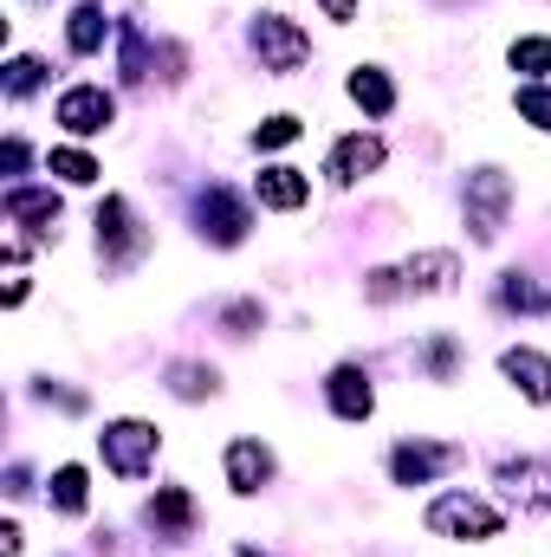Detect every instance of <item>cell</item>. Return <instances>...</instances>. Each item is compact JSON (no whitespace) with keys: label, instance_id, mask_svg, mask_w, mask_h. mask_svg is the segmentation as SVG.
Instances as JSON below:
<instances>
[{"label":"cell","instance_id":"33","mask_svg":"<svg viewBox=\"0 0 551 557\" xmlns=\"http://www.w3.org/2000/svg\"><path fill=\"white\" fill-rule=\"evenodd\" d=\"M325 13H331V20H338V26H344V20H351V13H357V0H325Z\"/></svg>","mask_w":551,"mask_h":557},{"label":"cell","instance_id":"1","mask_svg":"<svg viewBox=\"0 0 551 557\" xmlns=\"http://www.w3.org/2000/svg\"><path fill=\"white\" fill-rule=\"evenodd\" d=\"M428 532H434V539H467V545H480V539H500V512H493L487 499H474V493H441V499L428 506Z\"/></svg>","mask_w":551,"mask_h":557},{"label":"cell","instance_id":"22","mask_svg":"<svg viewBox=\"0 0 551 557\" xmlns=\"http://www.w3.org/2000/svg\"><path fill=\"white\" fill-rule=\"evenodd\" d=\"M215 383H221V376H215L208 363H175V370H169V389L188 396V403H195V396H215Z\"/></svg>","mask_w":551,"mask_h":557},{"label":"cell","instance_id":"13","mask_svg":"<svg viewBox=\"0 0 551 557\" xmlns=\"http://www.w3.org/2000/svg\"><path fill=\"white\" fill-rule=\"evenodd\" d=\"M254 195H260V208H279V214H292V208H305V195H311V182L298 175V169H260V182H254Z\"/></svg>","mask_w":551,"mask_h":557},{"label":"cell","instance_id":"9","mask_svg":"<svg viewBox=\"0 0 551 557\" xmlns=\"http://www.w3.org/2000/svg\"><path fill=\"white\" fill-rule=\"evenodd\" d=\"M448 467H454V447H434V441H403V447L390 454L396 486H421V480H434V473H448Z\"/></svg>","mask_w":551,"mask_h":557},{"label":"cell","instance_id":"16","mask_svg":"<svg viewBox=\"0 0 551 557\" xmlns=\"http://www.w3.org/2000/svg\"><path fill=\"white\" fill-rule=\"evenodd\" d=\"M149 525L169 532V539H188V532H195V499H188L182 486H162L156 506H149Z\"/></svg>","mask_w":551,"mask_h":557},{"label":"cell","instance_id":"23","mask_svg":"<svg viewBox=\"0 0 551 557\" xmlns=\"http://www.w3.org/2000/svg\"><path fill=\"white\" fill-rule=\"evenodd\" d=\"M513 72H526V78H551V39H513Z\"/></svg>","mask_w":551,"mask_h":557},{"label":"cell","instance_id":"17","mask_svg":"<svg viewBox=\"0 0 551 557\" xmlns=\"http://www.w3.org/2000/svg\"><path fill=\"white\" fill-rule=\"evenodd\" d=\"M105 33H111V26H105V7H91V0H85V7H72V20H65V46H72L78 59H85V52H98V46H105Z\"/></svg>","mask_w":551,"mask_h":557},{"label":"cell","instance_id":"8","mask_svg":"<svg viewBox=\"0 0 551 557\" xmlns=\"http://www.w3.org/2000/svg\"><path fill=\"white\" fill-rule=\"evenodd\" d=\"M267 480H273V454H267L260 441H247V434H241V441H228V486H234L241 499H254Z\"/></svg>","mask_w":551,"mask_h":557},{"label":"cell","instance_id":"31","mask_svg":"<svg viewBox=\"0 0 551 557\" xmlns=\"http://www.w3.org/2000/svg\"><path fill=\"white\" fill-rule=\"evenodd\" d=\"M0 162H7V175H20V169H26V143H20V137H7V149H0Z\"/></svg>","mask_w":551,"mask_h":557},{"label":"cell","instance_id":"12","mask_svg":"<svg viewBox=\"0 0 551 557\" xmlns=\"http://www.w3.org/2000/svg\"><path fill=\"white\" fill-rule=\"evenodd\" d=\"M383 169V143L377 137H344L331 149V182L338 188H351V182H364V175H377Z\"/></svg>","mask_w":551,"mask_h":557},{"label":"cell","instance_id":"3","mask_svg":"<svg viewBox=\"0 0 551 557\" xmlns=\"http://www.w3.org/2000/svg\"><path fill=\"white\" fill-rule=\"evenodd\" d=\"M254 52H260V65L267 72H298L305 59H311V39H305V26L298 20H285V13H254Z\"/></svg>","mask_w":551,"mask_h":557},{"label":"cell","instance_id":"30","mask_svg":"<svg viewBox=\"0 0 551 557\" xmlns=\"http://www.w3.org/2000/svg\"><path fill=\"white\" fill-rule=\"evenodd\" d=\"M364 292L383 305V298H396V292H403V273H370V285H364Z\"/></svg>","mask_w":551,"mask_h":557},{"label":"cell","instance_id":"19","mask_svg":"<svg viewBox=\"0 0 551 557\" xmlns=\"http://www.w3.org/2000/svg\"><path fill=\"white\" fill-rule=\"evenodd\" d=\"M7 214L13 221H59V195L52 188H7Z\"/></svg>","mask_w":551,"mask_h":557},{"label":"cell","instance_id":"32","mask_svg":"<svg viewBox=\"0 0 551 557\" xmlns=\"http://www.w3.org/2000/svg\"><path fill=\"white\" fill-rule=\"evenodd\" d=\"M0 557H20V525H0Z\"/></svg>","mask_w":551,"mask_h":557},{"label":"cell","instance_id":"15","mask_svg":"<svg viewBox=\"0 0 551 557\" xmlns=\"http://www.w3.org/2000/svg\"><path fill=\"white\" fill-rule=\"evenodd\" d=\"M454 278H461L454 253H415L403 267V292H454Z\"/></svg>","mask_w":551,"mask_h":557},{"label":"cell","instance_id":"5","mask_svg":"<svg viewBox=\"0 0 551 557\" xmlns=\"http://www.w3.org/2000/svg\"><path fill=\"white\" fill-rule=\"evenodd\" d=\"M111 117H118V98H111L105 85H72V91L59 98V124H65L72 137H98Z\"/></svg>","mask_w":551,"mask_h":557},{"label":"cell","instance_id":"27","mask_svg":"<svg viewBox=\"0 0 551 557\" xmlns=\"http://www.w3.org/2000/svg\"><path fill=\"white\" fill-rule=\"evenodd\" d=\"M260 149H285V143H298V117H267L260 131H254Z\"/></svg>","mask_w":551,"mask_h":557},{"label":"cell","instance_id":"18","mask_svg":"<svg viewBox=\"0 0 551 557\" xmlns=\"http://www.w3.org/2000/svg\"><path fill=\"white\" fill-rule=\"evenodd\" d=\"M351 98H357L370 117H390V111H396V85H390L383 72H370V65H364V72H351Z\"/></svg>","mask_w":551,"mask_h":557},{"label":"cell","instance_id":"29","mask_svg":"<svg viewBox=\"0 0 551 557\" xmlns=\"http://www.w3.org/2000/svg\"><path fill=\"white\" fill-rule=\"evenodd\" d=\"M428 370L448 383V370H454V344H448V337H434V344H428Z\"/></svg>","mask_w":551,"mask_h":557},{"label":"cell","instance_id":"20","mask_svg":"<svg viewBox=\"0 0 551 557\" xmlns=\"http://www.w3.org/2000/svg\"><path fill=\"white\" fill-rule=\"evenodd\" d=\"M46 169H52L59 182H72V188H91V182L105 175V169H98L85 149H52V156H46Z\"/></svg>","mask_w":551,"mask_h":557},{"label":"cell","instance_id":"11","mask_svg":"<svg viewBox=\"0 0 551 557\" xmlns=\"http://www.w3.org/2000/svg\"><path fill=\"white\" fill-rule=\"evenodd\" d=\"M500 486H506L519 506L551 512V460H506V467H500Z\"/></svg>","mask_w":551,"mask_h":557},{"label":"cell","instance_id":"14","mask_svg":"<svg viewBox=\"0 0 551 557\" xmlns=\"http://www.w3.org/2000/svg\"><path fill=\"white\" fill-rule=\"evenodd\" d=\"M500 370L513 376V389H519V396L551 403V357H539V350H506V357H500Z\"/></svg>","mask_w":551,"mask_h":557},{"label":"cell","instance_id":"7","mask_svg":"<svg viewBox=\"0 0 551 557\" xmlns=\"http://www.w3.org/2000/svg\"><path fill=\"white\" fill-rule=\"evenodd\" d=\"M201 234H208L215 247H241V240H247V201L228 195V188H208V195H201Z\"/></svg>","mask_w":551,"mask_h":557},{"label":"cell","instance_id":"2","mask_svg":"<svg viewBox=\"0 0 551 557\" xmlns=\"http://www.w3.org/2000/svg\"><path fill=\"white\" fill-rule=\"evenodd\" d=\"M98 447H105V467H111L118 480H143L162 441H156V428H149V421L124 416V421H111V428L98 434Z\"/></svg>","mask_w":551,"mask_h":557},{"label":"cell","instance_id":"6","mask_svg":"<svg viewBox=\"0 0 551 557\" xmlns=\"http://www.w3.org/2000/svg\"><path fill=\"white\" fill-rule=\"evenodd\" d=\"M98 247H105L118 267H124V260H137L143 247H149V240L137 234V214H131V201L105 195V208H98Z\"/></svg>","mask_w":551,"mask_h":557},{"label":"cell","instance_id":"24","mask_svg":"<svg viewBox=\"0 0 551 557\" xmlns=\"http://www.w3.org/2000/svg\"><path fill=\"white\" fill-rule=\"evenodd\" d=\"M52 506L59 512H85V467H59L52 473Z\"/></svg>","mask_w":551,"mask_h":557},{"label":"cell","instance_id":"10","mask_svg":"<svg viewBox=\"0 0 551 557\" xmlns=\"http://www.w3.org/2000/svg\"><path fill=\"white\" fill-rule=\"evenodd\" d=\"M325 396H331V409L344 421H370V409H377V389H370V376L357 363H338L331 383H325Z\"/></svg>","mask_w":551,"mask_h":557},{"label":"cell","instance_id":"21","mask_svg":"<svg viewBox=\"0 0 551 557\" xmlns=\"http://www.w3.org/2000/svg\"><path fill=\"white\" fill-rule=\"evenodd\" d=\"M500 305H513V311H551V292H539L532 278L506 273L500 278Z\"/></svg>","mask_w":551,"mask_h":557},{"label":"cell","instance_id":"25","mask_svg":"<svg viewBox=\"0 0 551 557\" xmlns=\"http://www.w3.org/2000/svg\"><path fill=\"white\" fill-rule=\"evenodd\" d=\"M519 117L539 124V131L551 137V85H526V91H519Z\"/></svg>","mask_w":551,"mask_h":557},{"label":"cell","instance_id":"34","mask_svg":"<svg viewBox=\"0 0 551 557\" xmlns=\"http://www.w3.org/2000/svg\"><path fill=\"white\" fill-rule=\"evenodd\" d=\"M241 557H267V552H254V545H241Z\"/></svg>","mask_w":551,"mask_h":557},{"label":"cell","instance_id":"4","mask_svg":"<svg viewBox=\"0 0 551 557\" xmlns=\"http://www.w3.org/2000/svg\"><path fill=\"white\" fill-rule=\"evenodd\" d=\"M506 208H513V182L500 169H474L467 175V227H474V240H500Z\"/></svg>","mask_w":551,"mask_h":557},{"label":"cell","instance_id":"26","mask_svg":"<svg viewBox=\"0 0 551 557\" xmlns=\"http://www.w3.org/2000/svg\"><path fill=\"white\" fill-rule=\"evenodd\" d=\"M39 59H7V98H26V91H39Z\"/></svg>","mask_w":551,"mask_h":557},{"label":"cell","instance_id":"28","mask_svg":"<svg viewBox=\"0 0 551 557\" xmlns=\"http://www.w3.org/2000/svg\"><path fill=\"white\" fill-rule=\"evenodd\" d=\"M221 324H228L234 337H247V331L260 324V305H254V298H241V305H228V311H221Z\"/></svg>","mask_w":551,"mask_h":557}]
</instances>
